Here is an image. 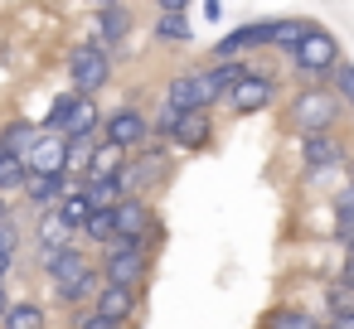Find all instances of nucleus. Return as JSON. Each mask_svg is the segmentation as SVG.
<instances>
[{"label": "nucleus", "mask_w": 354, "mask_h": 329, "mask_svg": "<svg viewBox=\"0 0 354 329\" xmlns=\"http://www.w3.org/2000/svg\"><path fill=\"white\" fill-rule=\"evenodd\" d=\"M39 136H44L39 121H30V117H6V121H0V155H20V160H25Z\"/></svg>", "instance_id": "obj_21"}, {"label": "nucleus", "mask_w": 354, "mask_h": 329, "mask_svg": "<svg viewBox=\"0 0 354 329\" xmlns=\"http://www.w3.org/2000/svg\"><path fill=\"white\" fill-rule=\"evenodd\" d=\"M160 102L175 107V112H214V97H209V88H204V63L175 68V73L160 83Z\"/></svg>", "instance_id": "obj_10"}, {"label": "nucleus", "mask_w": 354, "mask_h": 329, "mask_svg": "<svg viewBox=\"0 0 354 329\" xmlns=\"http://www.w3.org/2000/svg\"><path fill=\"white\" fill-rule=\"evenodd\" d=\"M146 295H151V290H131V286H97L93 310H97L102 319L122 324V329H136V324L146 319Z\"/></svg>", "instance_id": "obj_11"}, {"label": "nucleus", "mask_w": 354, "mask_h": 329, "mask_svg": "<svg viewBox=\"0 0 354 329\" xmlns=\"http://www.w3.org/2000/svg\"><path fill=\"white\" fill-rule=\"evenodd\" d=\"M54 324L59 319H54V310L39 295H15L10 310H6V319H0V329H54Z\"/></svg>", "instance_id": "obj_19"}, {"label": "nucleus", "mask_w": 354, "mask_h": 329, "mask_svg": "<svg viewBox=\"0 0 354 329\" xmlns=\"http://www.w3.org/2000/svg\"><path fill=\"white\" fill-rule=\"evenodd\" d=\"M151 39L165 44V49H189L194 25H189V15H151Z\"/></svg>", "instance_id": "obj_23"}, {"label": "nucleus", "mask_w": 354, "mask_h": 329, "mask_svg": "<svg viewBox=\"0 0 354 329\" xmlns=\"http://www.w3.org/2000/svg\"><path fill=\"white\" fill-rule=\"evenodd\" d=\"M0 213H10V203H6V199H0Z\"/></svg>", "instance_id": "obj_44"}, {"label": "nucleus", "mask_w": 354, "mask_h": 329, "mask_svg": "<svg viewBox=\"0 0 354 329\" xmlns=\"http://www.w3.org/2000/svg\"><path fill=\"white\" fill-rule=\"evenodd\" d=\"M281 92H286V78H281L277 68H267V63H257V59H252L248 78L223 97V107H218V112H228L233 121H252V117H262V112L281 107Z\"/></svg>", "instance_id": "obj_6"}, {"label": "nucleus", "mask_w": 354, "mask_h": 329, "mask_svg": "<svg viewBox=\"0 0 354 329\" xmlns=\"http://www.w3.org/2000/svg\"><path fill=\"white\" fill-rule=\"evenodd\" d=\"M64 155H68L64 136H39L35 150L25 155V165H30V175H64Z\"/></svg>", "instance_id": "obj_22"}, {"label": "nucleus", "mask_w": 354, "mask_h": 329, "mask_svg": "<svg viewBox=\"0 0 354 329\" xmlns=\"http://www.w3.org/2000/svg\"><path fill=\"white\" fill-rule=\"evenodd\" d=\"M122 160H127L122 150H112V146H102V141H97V146H93V155H88V175H83V179H112V175L122 170ZM83 179H78V184H83Z\"/></svg>", "instance_id": "obj_31"}, {"label": "nucleus", "mask_w": 354, "mask_h": 329, "mask_svg": "<svg viewBox=\"0 0 354 329\" xmlns=\"http://www.w3.org/2000/svg\"><path fill=\"white\" fill-rule=\"evenodd\" d=\"M330 92L339 97V107H344V112H349V121H354V63H349V59L330 73Z\"/></svg>", "instance_id": "obj_33"}, {"label": "nucleus", "mask_w": 354, "mask_h": 329, "mask_svg": "<svg viewBox=\"0 0 354 329\" xmlns=\"http://www.w3.org/2000/svg\"><path fill=\"white\" fill-rule=\"evenodd\" d=\"M83 194L93 199V208H117L127 194H122V179L112 175V179H83Z\"/></svg>", "instance_id": "obj_32"}, {"label": "nucleus", "mask_w": 354, "mask_h": 329, "mask_svg": "<svg viewBox=\"0 0 354 329\" xmlns=\"http://www.w3.org/2000/svg\"><path fill=\"white\" fill-rule=\"evenodd\" d=\"M151 6H156V15H189L194 0H151Z\"/></svg>", "instance_id": "obj_37"}, {"label": "nucleus", "mask_w": 354, "mask_h": 329, "mask_svg": "<svg viewBox=\"0 0 354 329\" xmlns=\"http://www.w3.org/2000/svg\"><path fill=\"white\" fill-rule=\"evenodd\" d=\"M97 286H102V276H97V266L88 271V276H78V281H68V286H49V310H54V319H64V315H73V310H88L93 305V295H97Z\"/></svg>", "instance_id": "obj_17"}, {"label": "nucleus", "mask_w": 354, "mask_h": 329, "mask_svg": "<svg viewBox=\"0 0 354 329\" xmlns=\"http://www.w3.org/2000/svg\"><path fill=\"white\" fill-rule=\"evenodd\" d=\"M165 146L175 155H204V150H214L218 146V112H185Z\"/></svg>", "instance_id": "obj_12"}, {"label": "nucleus", "mask_w": 354, "mask_h": 329, "mask_svg": "<svg viewBox=\"0 0 354 329\" xmlns=\"http://www.w3.org/2000/svg\"><path fill=\"white\" fill-rule=\"evenodd\" d=\"M59 329H122V324L102 319V315L88 305V310H73V315H64V319H59Z\"/></svg>", "instance_id": "obj_34"}, {"label": "nucleus", "mask_w": 354, "mask_h": 329, "mask_svg": "<svg viewBox=\"0 0 354 329\" xmlns=\"http://www.w3.org/2000/svg\"><path fill=\"white\" fill-rule=\"evenodd\" d=\"M306 30H310V20H301V15H272V54L286 59L306 39Z\"/></svg>", "instance_id": "obj_25"}, {"label": "nucleus", "mask_w": 354, "mask_h": 329, "mask_svg": "<svg viewBox=\"0 0 354 329\" xmlns=\"http://www.w3.org/2000/svg\"><path fill=\"white\" fill-rule=\"evenodd\" d=\"M73 107H78V92H73V88L54 92V102H49V107H44V117H39V131H44V136H59Z\"/></svg>", "instance_id": "obj_30"}, {"label": "nucleus", "mask_w": 354, "mask_h": 329, "mask_svg": "<svg viewBox=\"0 0 354 329\" xmlns=\"http://www.w3.org/2000/svg\"><path fill=\"white\" fill-rule=\"evenodd\" d=\"M320 310L325 315H339V310H354V281L349 276H330V281H320Z\"/></svg>", "instance_id": "obj_28"}, {"label": "nucleus", "mask_w": 354, "mask_h": 329, "mask_svg": "<svg viewBox=\"0 0 354 329\" xmlns=\"http://www.w3.org/2000/svg\"><path fill=\"white\" fill-rule=\"evenodd\" d=\"M10 300H15V295H10V281H0V319H6V310H10Z\"/></svg>", "instance_id": "obj_42"}, {"label": "nucleus", "mask_w": 354, "mask_h": 329, "mask_svg": "<svg viewBox=\"0 0 354 329\" xmlns=\"http://www.w3.org/2000/svg\"><path fill=\"white\" fill-rule=\"evenodd\" d=\"M257 329H325V319H320L315 310H306V305H296V300H281V305H272V310H262V319H257Z\"/></svg>", "instance_id": "obj_20"}, {"label": "nucleus", "mask_w": 354, "mask_h": 329, "mask_svg": "<svg viewBox=\"0 0 354 329\" xmlns=\"http://www.w3.org/2000/svg\"><path fill=\"white\" fill-rule=\"evenodd\" d=\"M281 126H286L291 141H301V136H320V131H344L349 112L339 107V97L330 92V83L286 88V97H281Z\"/></svg>", "instance_id": "obj_1"}, {"label": "nucleus", "mask_w": 354, "mask_h": 329, "mask_svg": "<svg viewBox=\"0 0 354 329\" xmlns=\"http://www.w3.org/2000/svg\"><path fill=\"white\" fill-rule=\"evenodd\" d=\"M248 44H252V59L257 54H272V20H248Z\"/></svg>", "instance_id": "obj_35"}, {"label": "nucleus", "mask_w": 354, "mask_h": 329, "mask_svg": "<svg viewBox=\"0 0 354 329\" xmlns=\"http://www.w3.org/2000/svg\"><path fill=\"white\" fill-rule=\"evenodd\" d=\"M25 223H30L35 261H39V257H54V252H64V247H78V232H73V228H64L54 208H49V213H35V218H25Z\"/></svg>", "instance_id": "obj_14"}, {"label": "nucleus", "mask_w": 354, "mask_h": 329, "mask_svg": "<svg viewBox=\"0 0 354 329\" xmlns=\"http://www.w3.org/2000/svg\"><path fill=\"white\" fill-rule=\"evenodd\" d=\"M54 213H59V223H64V228L83 232V223H88V218H93L97 208H93V199L83 194V184H68V194H64V199L54 203Z\"/></svg>", "instance_id": "obj_24"}, {"label": "nucleus", "mask_w": 354, "mask_h": 329, "mask_svg": "<svg viewBox=\"0 0 354 329\" xmlns=\"http://www.w3.org/2000/svg\"><path fill=\"white\" fill-rule=\"evenodd\" d=\"M344 63V49L335 39V30L315 25L306 30V39L281 59V78H291V88H310V83H330V73Z\"/></svg>", "instance_id": "obj_2"}, {"label": "nucleus", "mask_w": 354, "mask_h": 329, "mask_svg": "<svg viewBox=\"0 0 354 329\" xmlns=\"http://www.w3.org/2000/svg\"><path fill=\"white\" fill-rule=\"evenodd\" d=\"M296 170L306 184H320L330 175H354V141L344 131H320L296 141Z\"/></svg>", "instance_id": "obj_4"}, {"label": "nucleus", "mask_w": 354, "mask_h": 329, "mask_svg": "<svg viewBox=\"0 0 354 329\" xmlns=\"http://www.w3.org/2000/svg\"><path fill=\"white\" fill-rule=\"evenodd\" d=\"M102 117H107V112H102L97 97H78V107L68 112V121H64L59 136H64L68 146H97V141H102Z\"/></svg>", "instance_id": "obj_16"}, {"label": "nucleus", "mask_w": 354, "mask_h": 329, "mask_svg": "<svg viewBox=\"0 0 354 329\" xmlns=\"http://www.w3.org/2000/svg\"><path fill=\"white\" fill-rule=\"evenodd\" d=\"M339 252H344V261H339V276H349V281H354V242H349V247H339Z\"/></svg>", "instance_id": "obj_40"}, {"label": "nucleus", "mask_w": 354, "mask_h": 329, "mask_svg": "<svg viewBox=\"0 0 354 329\" xmlns=\"http://www.w3.org/2000/svg\"><path fill=\"white\" fill-rule=\"evenodd\" d=\"M136 25H141V15L131 10V0H122V6H112V10H97V15H93V25H88V39H93V44H102L112 59H127V44H131Z\"/></svg>", "instance_id": "obj_9"}, {"label": "nucleus", "mask_w": 354, "mask_h": 329, "mask_svg": "<svg viewBox=\"0 0 354 329\" xmlns=\"http://www.w3.org/2000/svg\"><path fill=\"white\" fill-rule=\"evenodd\" d=\"M78 242H83L88 252H102V247H112V242H117V223H112V208H97V213H93V218L83 223Z\"/></svg>", "instance_id": "obj_27"}, {"label": "nucleus", "mask_w": 354, "mask_h": 329, "mask_svg": "<svg viewBox=\"0 0 354 329\" xmlns=\"http://www.w3.org/2000/svg\"><path fill=\"white\" fill-rule=\"evenodd\" d=\"M141 242H146V252H151V257L160 261V252L170 247V228H165V218H156V223H151V232H146Z\"/></svg>", "instance_id": "obj_36"}, {"label": "nucleus", "mask_w": 354, "mask_h": 329, "mask_svg": "<svg viewBox=\"0 0 354 329\" xmlns=\"http://www.w3.org/2000/svg\"><path fill=\"white\" fill-rule=\"evenodd\" d=\"M64 73H68V88L78 97H102L117 78V59L93 39H73L64 49Z\"/></svg>", "instance_id": "obj_7"}, {"label": "nucleus", "mask_w": 354, "mask_h": 329, "mask_svg": "<svg viewBox=\"0 0 354 329\" xmlns=\"http://www.w3.org/2000/svg\"><path fill=\"white\" fill-rule=\"evenodd\" d=\"M156 218H160V208H156V199H136V194H127V199H122V203L112 208V223H117V237H146Z\"/></svg>", "instance_id": "obj_18"}, {"label": "nucleus", "mask_w": 354, "mask_h": 329, "mask_svg": "<svg viewBox=\"0 0 354 329\" xmlns=\"http://www.w3.org/2000/svg\"><path fill=\"white\" fill-rule=\"evenodd\" d=\"M25 179H30V165H25L20 155H0V199L15 203L20 189H25Z\"/></svg>", "instance_id": "obj_29"}, {"label": "nucleus", "mask_w": 354, "mask_h": 329, "mask_svg": "<svg viewBox=\"0 0 354 329\" xmlns=\"http://www.w3.org/2000/svg\"><path fill=\"white\" fill-rule=\"evenodd\" d=\"M325 329H354V310H339V315H325Z\"/></svg>", "instance_id": "obj_38"}, {"label": "nucleus", "mask_w": 354, "mask_h": 329, "mask_svg": "<svg viewBox=\"0 0 354 329\" xmlns=\"http://www.w3.org/2000/svg\"><path fill=\"white\" fill-rule=\"evenodd\" d=\"M15 266H20V257H6V252H0V281H10Z\"/></svg>", "instance_id": "obj_41"}, {"label": "nucleus", "mask_w": 354, "mask_h": 329, "mask_svg": "<svg viewBox=\"0 0 354 329\" xmlns=\"http://www.w3.org/2000/svg\"><path fill=\"white\" fill-rule=\"evenodd\" d=\"M199 6H204V20H209V25L223 20V0H199Z\"/></svg>", "instance_id": "obj_39"}, {"label": "nucleus", "mask_w": 354, "mask_h": 329, "mask_svg": "<svg viewBox=\"0 0 354 329\" xmlns=\"http://www.w3.org/2000/svg\"><path fill=\"white\" fill-rule=\"evenodd\" d=\"M68 184H73L68 175H30L15 203H20V213H25V218H35V213H49V208H54V203L68 194Z\"/></svg>", "instance_id": "obj_13"}, {"label": "nucleus", "mask_w": 354, "mask_h": 329, "mask_svg": "<svg viewBox=\"0 0 354 329\" xmlns=\"http://www.w3.org/2000/svg\"><path fill=\"white\" fill-rule=\"evenodd\" d=\"M117 179H122V194L160 199V194L170 189V179H175V150H170L165 141H151V146H141L136 155L122 160Z\"/></svg>", "instance_id": "obj_3"}, {"label": "nucleus", "mask_w": 354, "mask_h": 329, "mask_svg": "<svg viewBox=\"0 0 354 329\" xmlns=\"http://www.w3.org/2000/svg\"><path fill=\"white\" fill-rule=\"evenodd\" d=\"M102 146L122 150V155H136L141 146H151V112L127 102V107H112L102 117Z\"/></svg>", "instance_id": "obj_8"}, {"label": "nucleus", "mask_w": 354, "mask_h": 329, "mask_svg": "<svg viewBox=\"0 0 354 329\" xmlns=\"http://www.w3.org/2000/svg\"><path fill=\"white\" fill-rule=\"evenodd\" d=\"M97 266V257L78 242V247H64V252H54V257H39V276L49 281V286H68V281H78V276H88Z\"/></svg>", "instance_id": "obj_15"}, {"label": "nucleus", "mask_w": 354, "mask_h": 329, "mask_svg": "<svg viewBox=\"0 0 354 329\" xmlns=\"http://www.w3.org/2000/svg\"><path fill=\"white\" fill-rule=\"evenodd\" d=\"M54 329H59V324H54Z\"/></svg>", "instance_id": "obj_45"}, {"label": "nucleus", "mask_w": 354, "mask_h": 329, "mask_svg": "<svg viewBox=\"0 0 354 329\" xmlns=\"http://www.w3.org/2000/svg\"><path fill=\"white\" fill-rule=\"evenodd\" d=\"M25 247H30V223H25V213H20V208L0 213V252H6V257H20Z\"/></svg>", "instance_id": "obj_26"}, {"label": "nucleus", "mask_w": 354, "mask_h": 329, "mask_svg": "<svg viewBox=\"0 0 354 329\" xmlns=\"http://www.w3.org/2000/svg\"><path fill=\"white\" fill-rule=\"evenodd\" d=\"M97 276H102V286L151 290V281H156V257L146 252L141 237H117L112 247L97 252Z\"/></svg>", "instance_id": "obj_5"}, {"label": "nucleus", "mask_w": 354, "mask_h": 329, "mask_svg": "<svg viewBox=\"0 0 354 329\" xmlns=\"http://www.w3.org/2000/svg\"><path fill=\"white\" fill-rule=\"evenodd\" d=\"M83 6H88V10L97 15V10H112V6H122V0H83Z\"/></svg>", "instance_id": "obj_43"}]
</instances>
